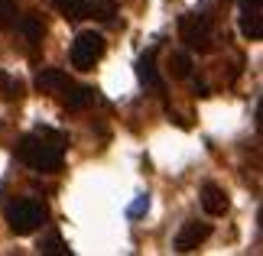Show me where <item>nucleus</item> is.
Wrapping results in <instances>:
<instances>
[{
    "label": "nucleus",
    "instance_id": "1",
    "mask_svg": "<svg viewBox=\"0 0 263 256\" xmlns=\"http://www.w3.org/2000/svg\"><path fill=\"white\" fill-rule=\"evenodd\" d=\"M16 159L33 172H59L65 159V136L55 130H36L16 143Z\"/></svg>",
    "mask_w": 263,
    "mask_h": 256
},
{
    "label": "nucleus",
    "instance_id": "2",
    "mask_svg": "<svg viewBox=\"0 0 263 256\" xmlns=\"http://www.w3.org/2000/svg\"><path fill=\"white\" fill-rule=\"evenodd\" d=\"M43 224H46V204H39L33 198H16L13 204H7V227L16 237H26Z\"/></svg>",
    "mask_w": 263,
    "mask_h": 256
},
{
    "label": "nucleus",
    "instance_id": "3",
    "mask_svg": "<svg viewBox=\"0 0 263 256\" xmlns=\"http://www.w3.org/2000/svg\"><path fill=\"white\" fill-rule=\"evenodd\" d=\"M179 36L185 39V46L198 49V52H208L215 46V23L205 13H189L179 19Z\"/></svg>",
    "mask_w": 263,
    "mask_h": 256
},
{
    "label": "nucleus",
    "instance_id": "4",
    "mask_svg": "<svg viewBox=\"0 0 263 256\" xmlns=\"http://www.w3.org/2000/svg\"><path fill=\"white\" fill-rule=\"evenodd\" d=\"M101 55H104V36H101V33L85 29V33L75 36V43H72V65L78 71H91Z\"/></svg>",
    "mask_w": 263,
    "mask_h": 256
},
{
    "label": "nucleus",
    "instance_id": "5",
    "mask_svg": "<svg viewBox=\"0 0 263 256\" xmlns=\"http://www.w3.org/2000/svg\"><path fill=\"white\" fill-rule=\"evenodd\" d=\"M240 33L250 43L263 39V0H240Z\"/></svg>",
    "mask_w": 263,
    "mask_h": 256
},
{
    "label": "nucleus",
    "instance_id": "6",
    "mask_svg": "<svg viewBox=\"0 0 263 256\" xmlns=\"http://www.w3.org/2000/svg\"><path fill=\"white\" fill-rule=\"evenodd\" d=\"M208 237H211V227H208V224L189 221L185 227L179 230V237H176V250H179V253H192L195 247H201Z\"/></svg>",
    "mask_w": 263,
    "mask_h": 256
},
{
    "label": "nucleus",
    "instance_id": "7",
    "mask_svg": "<svg viewBox=\"0 0 263 256\" xmlns=\"http://www.w3.org/2000/svg\"><path fill=\"white\" fill-rule=\"evenodd\" d=\"M198 198H201V208H205V214H211V218H221V214H228V208H231L224 188H218L215 182L201 185V194H198Z\"/></svg>",
    "mask_w": 263,
    "mask_h": 256
},
{
    "label": "nucleus",
    "instance_id": "8",
    "mask_svg": "<svg viewBox=\"0 0 263 256\" xmlns=\"http://www.w3.org/2000/svg\"><path fill=\"white\" fill-rule=\"evenodd\" d=\"M68 85H72V78H68L62 68H43L36 75V88L46 91V94H62Z\"/></svg>",
    "mask_w": 263,
    "mask_h": 256
},
{
    "label": "nucleus",
    "instance_id": "9",
    "mask_svg": "<svg viewBox=\"0 0 263 256\" xmlns=\"http://www.w3.org/2000/svg\"><path fill=\"white\" fill-rule=\"evenodd\" d=\"M137 78L143 81L146 88L163 91V78H159V68H156V55L153 52H143V55L137 58Z\"/></svg>",
    "mask_w": 263,
    "mask_h": 256
},
{
    "label": "nucleus",
    "instance_id": "10",
    "mask_svg": "<svg viewBox=\"0 0 263 256\" xmlns=\"http://www.w3.org/2000/svg\"><path fill=\"white\" fill-rule=\"evenodd\" d=\"M88 101H91V91H88V88H82V85H75V81L62 91V104H65L68 110H82Z\"/></svg>",
    "mask_w": 263,
    "mask_h": 256
},
{
    "label": "nucleus",
    "instance_id": "11",
    "mask_svg": "<svg viewBox=\"0 0 263 256\" xmlns=\"http://www.w3.org/2000/svg\"><path fill=\"white\" fill-rule=\"evenodd\" d=\"M16 23H20V29H23V36H26L29 46L43 43V23H39V16H20Z\"/></svg>",
    "mask_w": 263,
    "mask_h": 256
},
{
    "label": "nucleus",
    "instance_id": "12",
    "mask_svg": "<svg viewBox=\"0 0 263 256\" xmlns=\"http://www.w3.org/2000/svg\"><path fill=\"white\" fill-rule=\"evenodd\" d=\"M16 19H20L16 0H0V29H13Z\"/></svg>",
    "mask_w": 263,
    "mask_h": 256
},
{
    "label": "nucleus",
    "instance_id": "13",
    "mask_svg": "<svg viewBox=\"0 0 263 256\" xmlns=\"http://www.w3.org/2000/svg\"><path fill=\"white\" fill-rule=\"evenodd\" d=\"M0 94H4L7 101H20L23 97V85H20L16 78H10V75L0 71Z\"/></svg>",
    "mask_w": 263,
    "mask_h": 256
},
{
    "label": "nucleus",
    "instance_id": "14",
    "mask_svg": "<svg viewBox=\"0 0 263 256\" xmlns=\"http://www.w3.org/2000/svg\"><path fill=\"white\" fill-rule=\"evenodd\" d=\"M55 7L62 10L65 16H72V19L88 16V4H85V0H55Z\"/></svg>",
    "mask_w": 263,
    "mask_h": 256
},
{
    "label": "nucleus",
    "instance_id": "15",
    "mask_svg": "<svg viewBox=\"0 0 263 256\" xmlns=\"http://www.w3.org/2000/svg\"><path fill=\"white\" fill-rule=\"evenodd\" d=\"M39 253H46V256H55V253H59V256H65L68 247L62 243V237H59V233H49V237L39 243Z\"/></svg>",
    "mask_w": 263,
    "mask_h": 256
},
{
    "label": "nucleus",
    "instance_id": "16",
    "mask_svg": "<svg viewBox=\"0 0 263 256\" xmlns=\"http://www.w3.org/2000/svg\"><path fill=\"white\" fill-rule=\"evenodd\" d=\"M169 68H173V78H189L192 75V58L185 52H176L173 62H169Z\"/></svg>",
    "mask_w": 263,
    "mask_h": 256
},
{
    "label": "nucleus",
    "instance_id": "17",
    "mask_svg": "<svg viewBox=\"0 0 263 256\" xmlns=\"http://www.w3.org/2000/svg\"><path fill=\"white\" fill-rule=\"evenodd\" d=\"M146 211H149V194H140V198H137L134 204H130V208H127L130 218H140V214H146Z\"/></svg>",
    "mask_w": 263,
    "mask_h": 256
}]
</instances>
